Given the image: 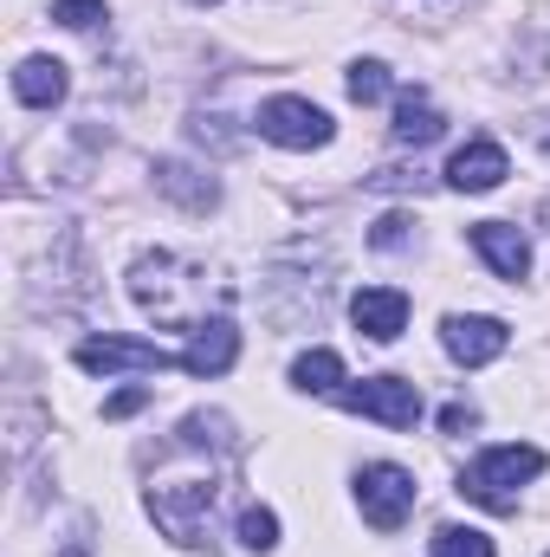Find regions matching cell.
<instances>
[{
    "label": "cell",
    "mask_w": 550,
    "mask_h": 557,
    "mask_svg": "<svg viewBox=\"0 0 550 557\" xmlns=\"http://www.w3.org/2000/svg\"><path fill=\"white\" fill-rule=\"evenodd\" d=\"M130 298H137L155 324L195 331V324H208V305H214V311H227V298H234V292L208 273V267L182 260V253H142L137 267H130Z\"/></svg>",
    "instance_id": "obj_1"
},
{
    "label": "cell",
    "mask_w": 550,
    "mask_h": 557,
    "mask_svg": "<svg viewBox=\"0 0 550 557\" xmlns=\"http://www.w3.org/2000/svg\"><path fill=\"white\" fill-rule=\"evenodd\" d=\"M214 506H221V473L214 467H182V473H155L149 480V519L182 552H208L214 545Z\"/></svg>",
    "instance_id": "obj_2"
},
{
    "label": "cell",
    "mask_w": 550,
    "mask_h": 557,
    "mask_svg": "<svg viewBox=\"0 0 550 557\" xmlns=\"http://www.w3.org/2000/svg\"><path fill=\"white\" fill-rule=\"evenodd\" d=\"M545 473V447L532 441H505V447H486L466 473H460V493L486 512H518V493Z\"/></svg>",
    "instance_id": "obj_3"
},
{
    "label": "cell",
    "mask_w": 550,
    "mask_h": 557,
    "mask_svg": "<svg viewBox=\"0 0 550 557\" xmlns=\"http://www.w3.org/2000/svg\"><path fill=\"white\" fill-rule=\"evenodd\" d=\"M72 363L78 370H91V376H155V370H168V363H182V357H168L162 344H149V337H85L78 350H72Z\"/></svg>",
    "instance_id": "obj_4"
},
{
    "label": "cell",
    "mask_w": 550,
    "mask_h": 557,
    "mask_svg": "<svg viewBox=\"0 0 550 557\" xmlns=\"http://www.w3.org/2000/svg\"><path fill=\"white\" fill-rule=\"evenodd\" d=\"M357 506L376 532H402V519L414 512V473L396 460H370L357 473Z\"/></svg>",
    "instance_id": "obj_5"
},
{
    "label": "cell",
    "mask_w": 550,
    "mask_h": 557,
    "mask_svg": "<svg viewBox=\"0 0 550 557\" xmlns=\"http://www.w3.org/2000/svg\"><path fill=\"white\" fill-rule=\"evenodd\" d=\"M337 403H343L350 416L383 421V428H414V421H421V389H414L409 376H363V383H343Z\"/></svg>",
    "instance_id": "obj_6"
},
{
    "label": "cell",
    "mask_w": 550,
    "mask_h": 557,
    "mask_svg": "<svg viewBox=\"0 0 550 557\" xmlns=\"http://www.w3.org/2000/svg\"><path fill=\"white\" fill-rule=\"evenodd\" d=\"M330 131H337V124H330L311 98H266V104H260V137L278 143V149H324Z\"/></svg>",
    "instance_id": "obj_7"
},
{
    "label": "cell",
    "mask_w": 550,
    "mask_h": 557,
    "mask_svg": "<svg viewBox=\"0 0 550 557\" xmlns=\"http://www.w3.org/2000/svg\"><path fill=\"white\" fill-rule=\"evenodd\" d=\"M440 344H447V357H453V363L486 370L492 357H505L512 331H505V318H486V311H453V318L440 324Z\"/></svg>",
    "instance_id": "obj_8"
},
{
    "label": "cell",
    "mask_w": 550,
    "mask_h": 557,
    "mask_svg": "<svg viewBox=\"0 0 550 557\" xmlns=\"http://www.w3.org/2000/svg\"><path fill=\"white\" fill-rule=\"evenodd\" d=\"M234 357H240V331H234V318H208V324H195L188 344H182V370L201 376V383H208V376H227Z\"/></svg>",
    "instance_id": "obj_9"
},
{
    "label": "cell",
    "mask_w": 550,
    "mask_h": 557,
    "mask_svg": "<svg viewBox=\"0 0 550 557\" xmlns=\"http://www.w3.org/2000/svg\"><path fill=\"white\" fill-rule=\"evenodd\" d=\"M350 318H357L363 337L396 344V337L409 331V292H396V285H363V292L350 298Z\"/></svg>",
    "instance_id": "obj_10"
},
{
    "label": "cell",
    "mask_w": 550,
    "mask_h": 557,
    "mask_svg": "<svg viewBox=\"0 0 550 557\" xmlns=\"http://www.w3.org/2000/svg\"><path fill=\"white\" fill-rule=\"evenodd\" d=\"M473 253H479L499 278H512V285L532 273V240H525L512 221H479V227H473Z\"/></svg>",
    "instance_id": "obj_11"
},
{
    "label": "cell",
    "mask_w": 550,
    "mask_h": 557,
    "mask_svg": "<svg viewBox=\"0 0 550 557\" xmlns=\"http://www.w3.org/2000/svg\"><path fill=\"white\" fill-rule=\"evenodd\" d=\"M505 182V149L486 137H473L466 149H453V162H447V188H460V195H486V188H499Z\"/></svg>",
    "instance_id": "obj_12"
},
{
    "label": "cell",
    "mask_w": 550,
    "mask_h": 557,
    "mask_svg": "<svg viewBox=\"0 0 550 557\" xmlns=\"http://www.w3.org/2000/svg\"><path fill=\"white\" fill-rule=\"evenodd\" d=\"M65 91H72V72L59 65V59H20L13 65V98L20 104H33V111H52V104H65Z\"/></svg>",
    "instance_id": "obj_13"
},
{
    "label": "cell",
    "mask_w": 550,
    "mask_h": 557,
    "mask_svg": "<svg viewBox=\"0 0 550 557\" xmlns=\"http://www.w3.org/2000/svg\"><path fill=\"white\" fill-rule=\"evenodd\" d=\"M155 188H162V195H175L188 214H208V208L221 201L214 175H201V169H188V162H155Z\"/></svg>",
    "instance_id": "obj_14"
},
{
    "label": "cell",
    "mask_w": 550,
    "mask_h": 557,
    "mask_svg": "<svg viewBox=\"0 0 550 557\" xmlns=\"http://www.w3.org/2000/svg\"><path fill=\"white\" fill-rule=\"evenodd\" d=\"M440 131H447V124H440V111H434L421 91H396V143H402V149H427Z\"/></svg>",
    "instance_id": "obj_15"
},
{
    "label": "cell",
    "mask_w": 550,
    "mask_h": 557,
    "mask_svg": "<svg viewBox=\"0 0 550 557\" xmlns=\"http://www.w3.org/2000/svg\"><path fill=\"white\" fill-rule=\"evenodd\" d=\"M291 383L304 389V396H343V357L337 350H304L298 363H291Z\"/></svg>",
    "instance_id": "obj_16"
},
{
    "label": "cell",
    "mask_w": 550,
    "mask_h": 557,
    "mask_svg": "<svg viewBox=\"0 0 550 557\" xmlns=\"http://www.w3.org/2000/svg\"><path fill=\"white\" fill-rule=\"evenodd\" d=\"M434 557H492V539L473 525H440L434 532Z\"/></svg>",
    "instance_id": "obj_17"
},
{
    "label": "cell",
    "mask_w": 550,
    "mask_h": 557,
    "mask_svg": "<svg viewBox=\"0 0 550 557\" xmlns=\"http://www.w3.org/2000/svg\"><path fill=\"white\" fill-rule=\"evenodd\" d=\"M350 98L357 104H383L389 98V65L383 59H357L350 65Z\"/></svg>",
    "instance_id": "obj_18"
},
{
    "label": "cell",
    "mask_w": 550,
    "mask_h": 557,
    "mask_svg": "<svg viewBox=\"0 0 550 557\" xmlns=\"http://www.w3.org/2000/svg\"><path fill=\"white\" fill-rule=\"evenodd\" d=\"M240 545H247V552H273L278 545V512L273 506H247V512H240Z\"/></svg>",
    "instance_id": "obj_19"
},
{
    "label": "cell",
    "mask_w": 550,
    "mask_h": 557,
    "mask_svg": "<svg viewBox=\"0 0 550 557\" xmlns=\"http://www.w3.org/2000/svg\"><path fill=\"white\" fill-rule=\"evenodd\" d=\"M52 20L72 26V33H98V26L111 20V7H104V0H52Z\"/></svg>",
    "instance_id": "obj_20"
},
{
    "label": "cell",
    "mask_w": 550,
    "mask_h": 557,
    "mask_svg": "<svg viewBox=\"0 0 550 557\" xmlns=\"http://www.w3.org/2000/svg\"><path fill=\"white\" fill-rule=\"evenodd\" d=\"M370 240H376V247H383V253H396V247H402V240H409V221H402V214H383V221H376V234H370Z\"/></svg>",
    "instance_id": "obj_21"
},
{
    "label": "cell",
    "mask_w": 550,
    "mask_h": 557,
    "mask_svg": "<svg viewBox=\"0 0 550 557\" xmlns=\"http://www.w3.org/2000/svg\"><path fill=\"white\" fill-rule=\"evenodd\" d=\"M142 403H149V389H142V383H137V389H117V396L104 403V416H111V421H124V416H137Z\"/></svg>",
    "instance_id": "obj_22"
},
{
    "label": "cell",
    "mask_w": 550,
    "mask_h": 557,
    "mask_svg": "<svg viewBox=\"0 0 550 557\" xmlns=\"http://www.w3.org/2000/svg\"><path fill=\"white\" fill-rule=\"evenodd\" d=\"M440 428H447V434H460V428H473V409H466V403H447V409H440Z\"/></svg>",
    "instance_id": "obj_23"
},
{
    "label": "cell",
    "mask_w": 550,
    "mask_h": 557,
    "mask_svg": "<svg viewBox=\"0 0 550 557\" xmlns=\"http://www.w3.org/2000/svg\"><path fill=\"white\" fill-rule=\"evenodd\" d=\"M195 7H214V0H195Z\"/></svg>",
    "instance_id": "obj_24"
},
{
    "label": "cell",
    "mask_w": 550,
    "mask_h": 557,
    "mask_svg": "<svg viewBox=\"0 0 550 557\" xmlns=\"http://www.w3.org/2000/svg\"><path fill=\"white\" fill-rule=\"evenodd\" d=\"M545 149H550V137H545Z\"/></svg>",
    "instance_id": "obj_25"
}]
</instances>
